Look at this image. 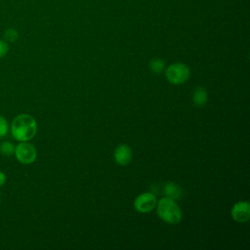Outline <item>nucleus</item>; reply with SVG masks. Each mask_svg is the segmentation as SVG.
I'll return each instance as SVG.
<instances>
[{"label":"nucleus","instance_id":"f03ea898","mask_svg":"<svg viewBox=\"0 0 250 250\" xmlns=\"http://www.w3.org/2000/svg\"><path fill=\"white\" fill-rule=\"evenodd\" d=\"M157 203V214L160 219L168 224L176 225L182 220V211L174 199L163 197Z\"/></svg>","mask_w":250,"mask_h":250},{"label":"nucleus","instance_id":"4468645a","mask_svg":"<svg viewBox=\"0 0 250 250\" xmlns=\"http://www.w3.org/2000/svg\"><path fill=\"white\" fill-rule=\"evenodd\" d=\"M8 52V45L6 42L0 40V58L4 57Z\"/></svg>","mask_w":250,"mask_h":250},{"label":"nucleus","instance_id":"f8f14e48","mask_svg":"<svg viewBox=\"0 0 250 250\" xmlns=\"http://www.w3.org/2000/svg\"><path fill=\"white\" fill-rule=\"evenodd\" d=\"M8 129H9V126H8L7 120L0 115V138L6 136V134L8 133Z\"/></svg>","mask_w":250,"mask_h":250},{"label":"nucleus","instance_id":"20e7f679","mask_svg":"<svg viewBox=\"0 0 250 250\" xmlns=\"http://www.w3.org/2000/svg\"><path fill=\"white\" fill-rule=\"evenodd\" d=\"M15 155L17 159L22 164H30L36 159V149L33 145L21 142L15 147Z\"/></svg>","mask_w":250,"mask_h":250},{"label":"nucleus","instance_id":"39448f33","mask_svg":"<svg viewBox=\"0 0 250 250\" xmlns=\"http://www.w3.org/2000/svg\"><path fill=\"white\" fill-rule=\"evenodd\" d=\"M156 206V197L151 192H144L138 195L134 201L135 209L140 213H148Z\"/></svg>","mask_w":250,"mask_h":250},{"label":"nucleus","instance_id":"7ed1b4c3","mask_svg":"<svg viewBox=\"0 0 250 250\" xmlns=\"http://www.w3.org/2000/svg\"><path fill=\"white\" fill-rule=\"evenodd\" d=\"M165 75L170 83L177 85L186 82L189 78L190 70L185 63L176 62L168 66Z\"/></svg>","mask_w":250,"mask_h":250},{"label":"nucleus","instance_id":"9b49d317","mask_svg":"<svg viewBox=\"0 0 250 250\" xmlns=\"http://www.w3.org/2000/svg\"><path fill=\"white\" fill-rule=\"evenodd\" d=\"M15 151V146L10 142H3L0 145V152L5 156H10Z\"/></svg>","mask_w":250,"mask_h":250},{"label":"nucleus","instance_id":"1a4fd4ad","mask_svg":"<svg viewBox=\"0 0 250 250\" xmlns=\"http://www.w3.org/2000/svg\"><path fill=\"white\" fill-rule=\"evenodd\" d=\"M208 101V95L206 90L203 87H197L192 95V102L194 105L201 107L206 104Z\"/></svg>","mask_w":250,"mask_h":250},{"label":"nucleus","instance_id":"423d86ee","mask_svg":"<svg viewBox=\"0 0 250 250\" xmlns=\"http://www.w3.org/2000/svg\"><path fill=\"white\" fill-rule=\"evenodd\" d=\"M231 217L238 223L247 222L250 218V205L248 201H239L235 203L230 211Z\"/></svg>","mask_w":250,"mask_h":250},{"label":"nucleus","instance_id":"6e6552de","mask_svg":"<svg viewBox=\"0 0 250 250\" xmlns=\"http://www.w3.org/2000/svg\"><path fill=\"white\" fill-rule=\"evenodd\" d=\"M163 192L167 197H170L172 199H179L182 197V189L180 188V186H178L177 184L173 183V182H167L164 185L163 188Z\"/></svg>","mask_w":250,"mask_h":250},{"label":"nucleus","instance_id":"2eb2a0df","mask_svg":"<svg viewBox=\"0 0 250 250\" xmlns=\"http://www.w3.org/2000/svg\"><path fill=\"white\" fill-rule=\"evenodd\" d=\"M5 182H6V176L3 172L0 171V187L3 186L5 184Z\"/></svg>","mask_w":250,"mask_h":250},{"label":"nucleus","instance_id":"9d476101","mask_svg":"<svg viewBox=\"0 0 250 250\" xmlns=\"http://www.w3.org/2000/svg\"><path fill=\"white\" fill-rule=\"evenodd\" d=\"M165 62L161 59H154L149 62V68L154 73H161L164 70Z\"/></svg>","mask_w":250,"mask_h":250},{"label":"nucleus","instance_id":"ddd939ff","mask_svg":"<svg viewBox=\"0 0 250 250\" xmlns=\"http://www.w3.org/2000/svg\"><path fill=\"white\" fill-rule=\"evenodd\" d=\"M5 37H6V39L8 41H15L17 39V37H18V33H17V31L15 29L10 28V29H8L6 31Z\"/></svg>","mask_w":250,"mask_h":250},{"label":"nucleus","instance_id":"0eeeda50","mask_svg":"<svg viewBox=\"0 0 250 250\" xmlns=\"http://www.w3.org/2000/svg\"><path fill=\"white\" fill-rule=\"evenodd\" d=\"M114 160L121 166L128 165L132 160V150L130 146L125 144L118 146L114 150Z\"/></svg>","mask_w":250,"mask_h":250},{"label":"nucleus","instance_id":"f257e3e1","mask_svg":"<svg viewBox=\"0 0 250 250\" xmlns=\"http://www.w3.org/2000/svg\"><path fill=\"white\" fill-rule=\"evenodd\" d=\"M36 131V121L29 114H20L12 121L11 133L17 141L27 142L35 136Z\"/></svg>","mask_w":250,"mask_h":250}]
</instances>
